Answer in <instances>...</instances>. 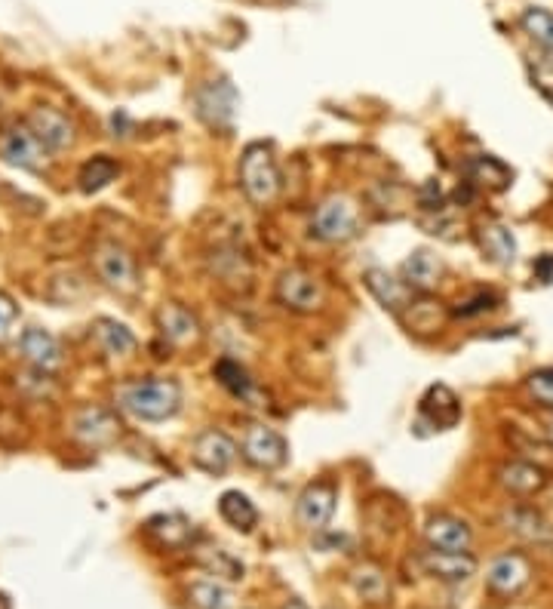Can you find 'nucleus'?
Segmentation results:
<instances>
[{
    "mask_svg": "<svg viewBox=\"0 0 553 609\" xmlns=\"http://www.w3.org/2000/svg\"><path fill=\"white\" fill-rule=\"evenodd\" d=\"M117 406L142 422H166L179 413L182 385L173 379H139L117 391Z\"/></svg>",
    "mask_w": 553,
    "mask_h": 609,
    "instance_id": "nucleus-1",
    "label": "nucleus"
},
{
    "mask_svg": "<svg viewBox=\"0 0 553 609\" xmlns=\"http://www.w3.org/2000/svg\"><path fill=\"white\" fill-rule=\"evenodd\" d=\"M240 188L255 203V207H268L280 194V170L271 148L265 142H252L240 154Z\"/></svg>",
    "mask_w": 553,
    "mask_h": 609,
    "instance_id": "nucleus-2",
    "label": "nucleus"
},
{
    "mask_svg": "<svg viewBox=\"0 0 553 609\" xmlns=\"http://www.w3.org/2000/svg\"><path fill=\"white\" fill-rule=\"evenodd\" d=\"M311 231L326 243H348L360 234L357 203L348 194H332L314 210Z\"/></svg>",
    "mask_w": 553,
    "mask_h": 609,
    "instance_id": "nucleus-3",
    "label": "nucleus"
},
{
    "mask_svg": "<svg viewBox=\"0 0 553 609\" xmlns=\"http://www.w3.org/2000/svg\"><path fill=\"white\" fill-rule=\"evenodd\" d=\"M274 293H277V302L283 308L299 311V314L317 311L323 305V299H326L323 283L305 268H286L274 283Z\"/></svg>",
    "mask_w": 553,
    "mask_h": 609,
    "instance_id": "nucleus-4",
    "label": "nucleus"
},
{
    "mask_svg": "<svg viewBox=\"0 0 553 609\" xmlns=\"http://www.w3.org/2000/svg\"><path fill=\"white\" fill-rule=\"evenodd\" d=\"M240 453L249 465L262 468V471H274L283 468L289 459V443L280 431L268 428V425H249L240 443Z\"/></svg>",
    "mask_w": 553,
    "mask_h": 609,
    "instance_id": "nucleus-5",
    "label": "nucleus"
},
{
    "mask_svg": "<svg viewBox=\"0 0 553 609\" xmlns=\"http://www.w3.org/2000/svg\"><path fill=\"white\" fill-rule=\"evenodd\" d=\"M194 102L203 124H209L212 130H231L237 111V90L228 80H209V84L197 90Z\"/></svg>",
    "mask_w": 553,
    "mask_h": 609,
    "instance_id": "nucleus-6",
    "label": "nucleus"
},
{
    "mask_svg": "<svg viewBox=\"0 0 553 609\" xmlns=\"http://www.w3.org/2000/svg\"><path fill=\"white\" fill-rule=\"evenodd\" d=\"M191 459L206 474H225L234 465V459H237V446H234V440L225 431L206 428V431H200L194 437Z\"/></svg>",
    "mask_w": 553,
    "mask_h": 609,
    "instance_id": "nucleus-7",
    "label": "nucleus"
},
{
    "mask_svg": "<svg viewBox=\"0 0 553 609\" xmlns=\"http://www.w3.org/2000/svg\"><path fill=\"white\" fill-rule=\"evenodd\" d=\"M335 502H338L335 483H329V480L311 483L308 490L299 496V502H295V517H299V523L305 526V530L317 533V530H323V526L332 520Z\"/></svg>",
    "mask_w": 553,
    "mask_h": 609,
    "instance_id": "nucleus-8",
    "label": "nucleus"
},
{
    "mask_svg": "<svg viewBox=\"0 0 553 609\" xmlns=\"http://www.w3.org/2000/svg\"><path fill=\"white\" fill-rule=\"evenodd\" d=\"M96 271L117 293H133L139 287L136 262L123 247H117V243H102V247L96 250Z\"/></svg>",
    "mask_w": 553,
    "mask_h": 609,
    "instance_id": "nucleus-9",
    "label": "nucleus"
},
{
    "mask_svg": "<svg viewBox=\"0 0 553 609\" xmlns=\"http://www.w3.org/2000/svg\"><path fill=\"white\" fill-rule=\"evenodd\" d=\"M529 579H532V563L523 554H501L486 570V585L498 597L520 594L529 585Z\"/></svg>",
    "mask_w": 553,
    "mask_h": 609,
    "instance_id": "nucleus-10",
    "label": "nucleus"
},
{
    "mask_svg": "<svg viewBox=\"0 0 553 609\" xmlns=\"http://www.w3.org/2000/svg\"><path fill=\"white\" fill-rule=\"evenodd\" d=\"M424 573L446 582V585H464L477 576V560L467 551H424L421 554Z\"/></svg>",
    "mask_w": 553,
    "mask_h": 609,
    "instance_id": "nucleus-11",
    "label": "nucleus"
},
{
    "mask_svg": "<svg viewBox=\"0 0 553 609\" xmlns=\"http://www.w3.org/2000/svg\"><path fill=\"white\" fill-rule=\"evenodd\" d=\"M47 145L40 142L31 127H13L4 139H0V154H4L13 167H22V170H44L47 164Z\"/></svg>",
    "mask_w": 553,
    "mask_h": 609,
    "instance_id": "nucleus-12",
    "label": "nucleus"
},
{
    "mask_svg": "<svg viewBox=\"0 0 553 609\" xmlns=\"http://www.w3.org/2000/svg\"><path fill=\"white\" fill-rule=\"evenodd\" d=\"M418 413H421V422H431L437 431H449L461 419V403H458L452 388L431 385L428 391H424V397H421Z\"/></svg>",
    "mask_w": 553,
    "mask_h": 609,
    "instance_id": "nucleus-13",
    "label": "nucleus"
},
{
    "mask_svg": "<svg viewBox=\"0 0 553 609\" xmlns=\"http://www.w3.org/2000/svg\"><path fill=\"white\" fill-rule=\"evenodd\" d=\"M157 323H160V333L173 342V345H194L200 342L203 330H200V320L194 311H188L179 302H166L157 311Z\"/></svg>",
    "mask_w": 553,
    "mask_h": 609,
    "instance_id": "nucleus-14",
    "label": "nucleus"
},
{
    "mask_svg": "<svg viewBox=\"0 0 553 609\" xmlns=\"http://www.w3.org/2000/svg\"><path fill=\"white\" fill-rule=\"evenodd\" d=\"M28 127L50 151H62V148H68L74 142L71 120L56 108H34L31 117H28Z\"/></svg>",
    "mask_w": 553,
    "mask_h": 609,
    "instance_id": "nucleus-15",
    "label": "nucleus"
},
{
    "mask_svg": "<svg viewBox=\"0 0 553 609\" xmlns=\"http://www.w3.org/2000/svg\"><path fill=\"white\" fill-rule=\"evenodd\" d=\"M424 539H428L431 548L437 551H467L471 548V526L458 517L449 514H437L424 523Z\"/></svg>",
    "mask_w": 553,
    "mask_h": 609,
    "instance_id": "nucleus-16",
    "label": "nucleus"
},
{
    "mask_svg": "<svg viewBox=\"0 0 553 609\" xmlns=\"http://www.w3.org/2000/svg\"><path fill=\"white\" fill-rule=\"evenodd\" d=\"M501 523L507 533H514L517 539L529 545H553V526L532 508H507L501 514Z\"/></svg>",
    "mask_w": 553,
    "mask_h": 609,
    "instance_id": "nucleus-17",
    "label": "nucleus"
},
{
    "mask_svg": "<svg viewBox=\"0 0 553 609\" xmlns=\"http://www.w3.org/2000/svg\"><path fill=\"white\" fill-rule=\"evenodd\" d=\"M363 280H366V290L375 296V302L385 311L400 314L409 305V287L403 280H397L394 274H388L385 268H369L363 274Z\"/></svg>",
    "mask_w": 553,
    "mask_h": 609,
    "instance_id": "nucleus-18",
    "label": "nucleus"
},
{
    "mask_svg": "<svg viewBox=\"0 0 553 609\" xmlns=\"http://www.w3.org/2000/svg\"><path fill=\"white\" fill-rule=\"evenodd\" d=\"M19 345H22V357H25L28 363H34L40 373H53V370L62 367L59 342H56L47 330H37V327L25 330Z\"/></svg>",
    "mask_w": 553,
    "mask_h": 609,
    "instance_id": "nucleus-19",
    "label": "nucleus"
},
{
    "mask_svg": "<svg viewBox=\"0 0 553 609\" xmlns=\"http://www.w3.org/2000/svg\"><path fill=\"white\" fill-rule=\"evenodd\" d=\"M498 483L514 496H535L538 490H544L547 471L535 462H507L498 468Z\"/></svg>",
    "mask_w": 553,
    "mask_h": 609,
    "instance_id": "nucleus-20",
    "label": "nucleus"
},
{
    "mask_svg": "<svg viewBox=\"0 0 553 609\" xmlns=\"http://www.w3.org/2000/svg\"><path fill=\"white\" fill-rule=\"evenodd\" d=\"M477 240H480V250L495 262V265H514L517 262V237L507 225L501 222H483L477 228Z\"/></svg>",
    "mask_w": 553,
    "mask_h": 609,
    "instance_id": "nucleus-21",
    "label": "nucleus"
},
{
    "mask_svg": "<svg viewBox=\"0 0 553 609\" xmlns=\"http://www.w3.org/2000/svg\"><path fill=\"white\" fill-rule=\"evenodd\" d=\"M400 274H403V283H406L409 290L431 293V290L437 287L440 274H443V265H440V259H437L431 250H415V253L403 262Z\"/></svg>",
    "mask_w": 553,
    "mask_h": 609,
    "instance_id": "nucleus-22",
    "label": "nucleus"
},
{
    "mask_svg": "<svg viewBox=\"0 0 553 609\" xmlns=\"http://www.w3.org/2000/svg\"><path fill=\"white\" fill-rule=\"evenodd\" d=\"M467 176H471L474 185H483L489 191H504L510 182H514V170H510L504 160L492 157V154H480L467 164Z\"/></svg>",
    "mask_w": 553,
    "mask_h": 609,
    "instance_id": "nucleus-23",
    "label": "nucleus"
},
{
    "mask_svg": "<svg viewBox=\"0 0 553 609\" xmlns=\"http://www.w3.org/2000/svg\"><path fill=\"white\" fill-rule=\"evenodd\" d=\"M148 533L166 548H185L194 539V523H188L182 514H160L148 520Z\"/></svg>",
    "mask_w": 553,
    "mask_h": 609,
    "instance_id": "nucleus-24",
    "label": "nucleus"
},
{
    "mask_svg": "<svg viewBox=\"0 0 553 609\" xmlns=\"http://www.w3.org/2000/svg\"><path fill=\"white\" fill-rule=\"evenodd\" d=\"M219 514L228 526H234V530H240V533H249L252 526L259 523V511H255L249 496L240 490H228L219 496Z\"/></svg>",
    "mask_w": 553,
    "mask_h": 609,
    "instance_id": "nucleus-25",
    "label": "nucleus"
},
{
    "mask_svg": "<svg viewBox=\"0 0 553 609\" xmlns=\"http://www.w3.org/2000/svg\"><path fill=\"white\" fill-rule=\"evenodd\" d=\"M96 342L111 357H126L136 351V336L130 333V327H123V323H117L111 317L96 320Z\"/></svg>",
    "mask_w": 553,
    "mask_h": 609,
    "instance_id": "nucleus-26",
    "label": "nucleus"
},
{
    "mask_svg": "<svg viewBox=\"0 0 553 609\" xmlns=\"http://www.w3.org/2000/svg\"><path fill=\"white\" fill-rule=\"evenodd\" d=\"M212 376H216L219 385H222L225 391H231L234 397H240V400H246V403L259 400V391H255V382L249 379V373L240 367L237 360L222 357V360L216 363V370H212Z\"/></svg>",
    "mask_w": 553,
    "mask_h": 609,
    "instance_id": "nucleus-27",
    "label": "nucleus"
},
{
    "mask_svg": "<svg viewBox=\"0 0 553 609\" xmlns=\"http://www.w3.org/2000/svg\"><path fill=\"white\" fill-rule=\"evenodd\" d=\"M74 434H77L80 440H87V443H108V440H114V434H117V422L111 419V413L90 406V410H83V413L74 419Z\"/></svg>",
    "mask_w": 553,
    "mask_h": 609,
    "instance_id": "nucleus-28",
    "label": "nucleus"
},
{
    "mask_svg": "<svg viewBox=\"0 0 553 609\" xmlns=\"http://www.w3.org/2000/svg\"><path fill=\"white\" fill-rule=\"evenodd\" d=\"M117 173H120L117 160H111L108 154H99V157L87 160V164L80 167L77 182H80V188H83V191L90 194V191H102L108 182H114V179H117Z\"/></svg>",
    "mask_w": 553,
    "mask_h": 609,
    "instance_id": "nucleus-29",
    "label": "nucleus"
},
{
    "mask_svg": "<svg viewBox=\"0 0 553 609\" xmlns=\"http://www.w3.org/2000/svg\"><path fill=\"white\" fill-rule=\"evenodd\" d=\"M351 585L369 603H381V600L388 597V579H385V573H381L375 563L357 566V570L351 573Z\"/></svg>",
    "mask_w": 553,
    "mask_h": 609,
    "instance_id": "nucleus-30",
    "label": "nucleus"
},
{
    "mask_svg": "<svg viewBox=\"0 0 553 609\" xmlns=\"http://www.w3.org/2000/svg\"><path fill=\"white\" fill-rule=\"evenodd\" d=\"M188 600L194 609H231L234 606V594L222 582H212V579L194 582L188 588Z\"/></svg>",
    "mask_w": 553,
    "mask_h": 609,
    "instance_id": "nucleus-31",
    "label": "nucleus"
},
{
    "mask_svg": "<svg viewBox=\"0 0 553 609\" xmlns=\"http://www.w3.org/2000/svg\"><path fill=\"white\" fill-rule=\"evenodd\" d=\"M200 566L206 573H212L216 579H228V582H240L243 579V563L237 557H231L228 551L222 548H206L197 554Z\"/></svg>",
    "mask_w": 553,
    "mask_h": 609,
    "instance_id": "nucleus-32",
    "label": "nucleus"
},
{
    "mask_svg": "<svg viewBox=\"0 0 553 609\" xmlns=\"http://www.w3.org/2000/svg\"><path fill=\"white\" fill-rule=\"evenodd\" d=\"M520 25L523 31L535 40V44L547 53H553V13L544 10V7H529L523 16H520Z\"/></svg>",
    "mask_w": 553,
    "mask_h": 609,
    "instance_id": "nucleus-33",
    "label": "nucleus"
},
{
    "mask_svg": "<svg viewBox=\"0 0 553 609\" xmlns=\"http://www.w3.org/2000/svg\"><path fill=\"white\" fill-rule=\"evenodd\" d=\"M526 388H529V394H532V400L538 406H544V410H553V367L529 373Z\"/></svg>",
    "mask_w": 553,
    "mask_h": 609,
    "instance_id": "nucleus-34",
    "label": "nucleus"
},
{
    "mask_svg": "<svg viewBox=\"0 0 553 609\" xmlns=\"http://www.w3.org/2000/svg\"><path fill=\"white\" fill-rule=\"evenodd\" d=\"M492 308H498V296L495 293H477L474 299L458 302V308H452V314L455 317H477V314H486Z\"/></svg>",
    "mask_w": 553,
    "mask_h": 609,
    "instance_id": "nucleus-35",
    "label": "nucleus"
},
{
    "mask_svg": "<svg viewBox=\"0 0 553 609\" xmlns=\"http://www.w3.org/2000/svg\"><path fill=\"white\" fill-rule=\"evenodd\" d=\"M535 87L541 90V96L553 105V62L550 65H538L535 68Z\"/></svg>",
    "mask_w": 553,
    "mask_h": 609,
    "instance_id": "nucleus-36",
    "label": "nucleus"
},
{
    "mask_svg": "<svg viewBox=\"0 0 553 609\" xmlns=\"http://www.w3.org/2000/svg\"><path fill=\"white\" fill-rule=\"evenodd\" d=\"M13 317H16V308L7 296H0V342L10 336V327H13Z\"/></svg>",
    "mask_w": 553,
    "mask_h": 609,
    "instance_id": "nucleus-37",
    "label": "nucleus"
},
{
    "mask_svg": "<svg viewBox=\"0 0 553 609\" xmlns=\"http://www.w3.org/2000/svg\"><path fill=\"white\" fill-rule=\"evenodd\" d=\"M535 271H538V274H541V280L547 283V280L553 277V256H544V259L535 265Z\"/></svg>",
    "mask_w": 553,
    "mask_h": 609,
    "instance_id": "nucleus-38",
    "label": "nucleus"
},
{
    "mask_svg": "<svg viewBox=\"0 0 553 609\" xmlns=\"http://www.w3.org/2000/svg\"><path fill=\"white\" fill-rule=\"evenodd\" d=\"M283 609H308V606H305L302 600H289V603H286Z\"/></svg>",
    "mask_w": 553,
    "mask_h": 609,
    "instance_id": "nucleus-39",
    "label": "nucleus"
},
{
    "mask_svg": "<svg viewBox=\"0 0 553 609\" xmlns=\"http://www.w3.org/2000/svg\"><path fill=\"white\" fill-rule=\"evenodd\" d=\"M550 443H553V425H550Z\"/></svg>",
    "mask_w": 553,
    "mask_h": 609,
    "instance_id": "nucleus-40",
    "label": "nucleus"
}]
</instances>
